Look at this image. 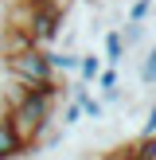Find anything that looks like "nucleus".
<instances>
[{
  "mask_svg": "<svg viewBox=\"0 0 156 160\" xmlns=\"http://www.w3.org/2000/svg\"><path fill=\"white\" fill-rule=\"evenodd\" d=\"M4 59H8L4 67H8V74H12V82L27 86V90L55 86V67H51V59H47L43 47H23V51L4 55Z\"/></svg>",
  "mask_w": 156,
  "mask_h": 160,
  "instance_id": "f257e3e1",
  "label": "nucleus"
},
{
  "mask_svg": "<svg viewBox=\"0 0 156 160\" xmlns=\"http://www.w3.org/2000/svg\"><path fill=\"white\" fill-rule=\"evenodd\" d=\"M47 59H51L55 74H59V70H78V55L74 51H47Z\"/></svg>",
  "mask_w": 156,
  "mask_h": 160,
  "instance_id": "0eeeda50",
  "label": "nucleus"
},
{
  "mask_svg": "<svg viewBox=\"0 0 156 160\" xmlns=\"http://www.w3.org/2000/svg\"><path fill=\"white\" fill-rule=\"evenodd\" d=\"M105 160H129V148H113V152H109Z\"/></svg>",
  "mask_w": 156,
  "mask_h": 160,
  "instance_id": "f8f14e48",
  "label": "nucleus"
},
{
  "mask_svg": "<svg viewBox=\"0 0 156 160\" xmlns=\"http://www.w3.org/2000/svg\"><path fill=\"white\" fill-rule=\"evenodd\" d=\"M23 148H27V145H23V141L16 137V129L8 125V117L0 113V160H12V156H20Z\"/></svg>",
  "mask_w": 156,
  "mask_h": 160,
  "instance_id": "7ed1b4c3",
  "label": "nucleus"
},
{
  "mask_svg": "<svg viewBox=\"0 0 156 160\" xmlns=\"http://www.w3.org/2000/svg\"><path fill=\"white\" fill-rule=\"evenodd\" d=\"M140 137H156V102H152V109H148L144 125H140Z\"/></svg>",
  "mask_w": 156,
  "mask_h": 160,
  "instance_id": "9b49d317",
  "label": "nucleus"
},
{
  "mask_svg": "<svg viewBox=\"0 0 156 160\" xmlns=\"http://www.w3.org/2000/svg\"><path fill=\"white\" fill-rule=\"evenodd\" d=\"M66 94L78 102V109H82V113L90 117V121H101V117H105V106H101V102L94 98V94H86V86H70Z\"/></svg>",
  "mask_w": 156,
  "mask_h": 160,
  "instance_id": "f03ea898",
  "label": "nucleus"
},
{
  "mask_svg": "<svg viewBox=\"0 0 156 160\" xmlns=\"http://www.w3.org/2000/svg\"><path fill=\"white\" fill-rule=\"evenodd\" d=\"M105 62L109 67H121L125 62V43H121V35H117V28L105 31Z\"/></svg>",
  "mask_w": 156,
  "mask_h": 160,
  "instance_id": "39448f33",
  "label": "nucleus"
},
{
  "mask_svg": "<svg viewBox=\"0 0 156 160\" xmlns=\"http://www.w3.org/2000/svg\"><path fill=\"white\" fill-rule=\"evenodd\" d=\"M148 12H152V0H133V4H129V20L133 23H144Z\"/></svg>",
  "mask_w": 156,
  "mask_h": 160,
  "instance_id": "1a4fd4ad",
  "label": "nucleus"
},
{
  "mask_svg": "<svg viewBox=\"0 0 156 160\" xmlns=\"http://www.w3.org/2000/svg\"><path fill=\"white\" fill-rule=\"evenodd\" d=\"M98 70H101V59L98 55H78V74H82V82H94V78H98Z\"/></svg>",
  "mask_w": 156,
  "mask_h": 160,
  "instance_id": "423d86ee",
  "label": "nucleus"
},
{
  "mask_svg": "<svg viewBox=\"0 0 156 160\" xmlns=\"http://www.w3.org/2000/svg\"><path fill=\"white\" fill-rule=\"evenodd\" d=\"M78 117H82V109H78V102L70 98V106L62 109V125H78Z\"/></svg>",
  "mask_w": 156,
  "mask_h": 160,
  "instance_id": "9d476101",
  "label": "nucleus"
},
{
  "mask_svg": "<svg viewBox=\"0 0 156 160\" xmlns=\"http://www.w3.org/2000/svg\"><path fill=\"white\" fill-rule=\"evenodd\" d=\"M94 82L101 86V98H105V102H117V98H121V86H117V67H101Z\"/></svg>",
  "mask_w": 156,
  "mask_h": 160,
  "instance_id": "20e7f679",
  "label": "nucleus"
},
{
  "mask_svg": "<svg viewBox=\"0 0 156 160\" xmlns=\"http://www.w3.org/2000/svg\"><path fill=\"white\" fill-rule=\"evenodd\" d=\"M140 82L156 86V47H148V55L140 59Z\"/></svg>",
  "mask_w": 156,
  "mask_h": 160,
  "instance_id": "6e6552de",
  "label": "nucleus"
}]
</instances>
